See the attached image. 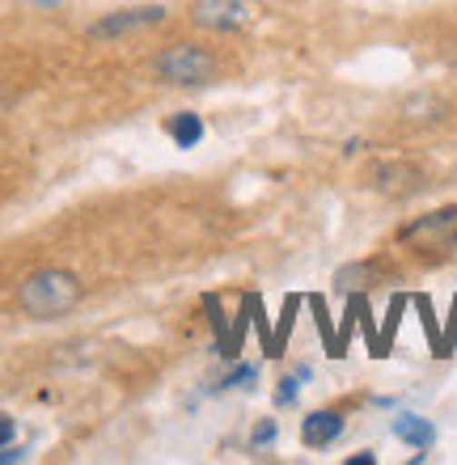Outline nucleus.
Listing matches in <instances>:
<instances>
[{
	"label": "nucleus",
	"instance_id": "16",
	"mask_svg": "<svg viewBox=\"0 0 457 465\" xmlns=\"http://www.w3.org/2000/svg\"><path fill=\"white\" fill-rule=\"evenodd\" d=\"M13 436H17V419L0 411V449H5V444H13Z\"/></svg>",
	"mask_w": 457,
	"mask_h": 465
},
{
	"label": "nucleus",
	"instance_id": "9",
	"mask_svg": "<svg viewBox=\"0 0 457 465\" xmlns=\"http://www.w3.org/2000/svg\"><path fill=\"white\" fill-rule=\"evenodd\" d=\"M415 178H420V173L411 170V165H394V161L373 170V186H382V191H390V195H398V191H411V186H415Z\"/></svg>",
	"mask_w": 457,
	"mask_h": 465
},
{
	"label": "nucleus",
	"instance_id": "17",
	"mask_svg": "<svg viewBox=\"0 0 457 465\" xmlns=\"http://www.w3.org/2000/svg\"><path fill=\"white\" fill-rule=\"evenodd\" d=\"M377 461V453H352L347 457V465H373Z\"/></svg>",
	"mask_w": 457,
	"mask_h": 465
},
{
	"label": "nucleus",
	"instance_id": "1",
	"mask_svg": "<svg viewBox=\"0 0 457 465\" xmlns=\"http://www.w3.org/2000/svg\"><path fill=\"white\" fill-rule=\"evenodd\" d=\"M81 301H85V283H81V275L64 267H43L17 283V305H22V313H30L38 322L64 318Z\"/></svg>",
	"mask_w": 457,
	"mask_h": 465
},
{
	"label": "nucleus",
	"instance_id": "8",
	"mask_svg": "<svg viewBox=\"0 0 457 465\" xmlns=\"http://www.w3.org/2000/svg\"><path fill=\"white\" fill-rule=\"evenodd\" d=\"M204 114H195V111H178L170 123H165V135H170L178 148H195L199 140H204Z\"/></svg>",
	"mask_w": 457,
	"mask_h": 465
},
{
	"label": "nucleus",
	"instance_id": "18",
	"mask_svg": "<svg viewBox=\"0 0 457 465\" xmlns=\"http://www.w3.org/2000/svg\"><path fill=\"white\" fill-rule=\"evenodd\" d=\"M30 5H35V9H60L64 0H30Z\"/></svg>",
	"mask_w": 457,
	"mask_h": 465
},
{
	"label": "nucleus",
	"instance_id": "10",
	"mask_svg": "<svg viewBox=\"0 0 457 465\" xmlns=\"http://www.w3.org/2000/svg\"><path fill=\"white\" fill-rule=\"evenodd\" d=\"M199 305H204V313H208V326H212V339H216V355L224 351V343H229V326H233V318L224 313L221 296H199Z\"/></svg>",
	"mask_w": 457,
	"mask_h": 465
},
{
	"label": "nucleus",
	"instance_id": "7",
	"mask_svg": "<svg viewBox=\"0 0 457 465\" xmlns=\"http://www.w3.org/2000/svg\"><path fill=\"white\" fill-rule=\"evenodd\" d=\"M390 431H394L402 444H411L415 453H428L436 444V428H432V419H423V415H411V411H402V415L390 423Z\"/></svg>",
	"mask_w": 457,
	"mask_h": 465
},
{
	"label": "nucleus",
	"instance_id": "5",
	"mask_svg": "<svg viewBox=\"0 0 457 465\" xmlns=\"http://www.w3.org/2000/svg\"><path fill=\"white\" fill-rule=\"evenodd\" d=\"M453 232H457V208H436L428 216H420V221H411L398 232V242L432 250V245H453Z\"/></svg>",
	"mask_w": 457,
	"mask_h": 465
},
{
	"label": "nucleus",
	"instance_id": "19",
	"mask_svg": "<svg viewBox=\"0 0 457 465\" xmlns=\"http://www.w3.org/2000/svg\"><path fill=\"white\" fill-rule=\"evenodd\" d=\"M453 250H457V232H453Z\"/></svg>",
	"mask_w": 457,
	"mask_h": 465
},
{
	"label": "nucleus",
	"instance_id": "6",
	"mask_svg": "<svg viewBox=\"0 0 457 465\" xmlns=\"http://www.w3.org/2000/svg\"><path fill=\"white\" fill-rule=\"evenodd\" d=\"M343 436V415L339 411H309L301 419V444L305 449H331Z\"/></svg>",
	"mask_w": 457,
	"mask_h": 465
},
{
	"label": "nucleus",
	"instance_id": "14",
	"mask_svg": "<svg viewBox=\"0 0 457 465\" xmlns=\"http://www.w3.org/2000/svg\"><path fill=\"white\" fill-rule=\"evenodd\" d=\"M275 436H280V423L275 419H259L254 431H250V449H267V444H275Z\"/></svg>",
	"mask_w": 457,
	"mask_h": 465
},
{
	"label": "nucleus",
	"instance_id": "2",
	"mask_svg": "<svg viewBox=\"0 0 457 465\" xmlns=\"http://www.w3.org/2000/svg\"><path fill=\"white\" fill-rule=\"evenodd\" d=\"M153 73L165 85H178V89L212 85L216 81V55L208 47H195V43H174V47H165L153 60Z\"/></svg>",
	"mask_w": 457,
	"mask_h": 465
},
{
	"label": "nucleus",
	"instance_id": "15",
	"mask_svg": "<svg viewBox=\"0 0 457 465\" xmlns=\"http://www.w3.org/2000/svg\"><path fill=\"white\" fill-rule=\"evenodd\" d=\"M25 457H30V449H25V444H5V449H0V465L25 461Z\"/></svg>",
	"mask_w": 457,
	"mask_h": 465
},
{
	"label": "nucleus",
	"instance_id": "13",
	"mask_svg": "<svg viewBox=\"0 0 457 465\" xmlns=\"http://www.w3.org/2000/svg\"><path fill=\"white\" fill-rule=\"evenodd\" d=\"M254 381H259V368H254V364H242V360H233V368L224 372L221 385H224V390H250Z\"/></svg>",
	"mask_w": 457,
	"mask_h": 465
},
{
	"label": "nucleus",
	"instance_id": "11",
	"mask_svg": "<svg viewBox=\"0 0 457 465\" xmlns=\"http://www.w3.org/2000/svg\"><path fill=\"white\" fill-rule=\"evenodd\" d=\"M297 309H301V301L297 296H288L284 301V313H280V326H275V334H272V360H280L284 355V339H288V331H293V318H297Z\"/></svg>",
	"mask_w": 457,
	"mask_h": 465
},
{
	"label": "nucleus",
	"instance_id": "12",
	"mask_svg": "<svg viewBox=\"0 0 457 465\" xmlns=\"http://www.w3.org/2000/svg\"><path fill=\"white\" fill-rule=\"evenodd\" d=\"M297 398H301V372H288V377L275 381V411L297 406Z\"/></svg>",
	"mask_w": 457,
	"mask_h": 465
},
{
	"label": "nucleus",
	"instance_id": "3",
	"mask_svg": "<svg viewBox=\"0 0 457 465\" xmlns=\"http://www.w3.org/2000/svg\"><path fill=\"white\" fill-rule=\"evenodd\" d=\"M165 17H170V13H165V5H136V9H114V13H106V17H98V22L89 25L85 38H94V43H111V38L153 30V25H161Z\"/></svg>",
	"mask_w": 457,
	"mask_h": 465
},
{
	"label": "nucleus",
	"instance_id": "4",
	"mask_svg": "<svg viewBox=\"0 0 457 465\" xmlns=\"http://www.w3.org/2000/svg\"><path fill=\"white\" fill-rule=\"evenodd\" d=\"M191 22L199 30H212V35H237L250 25V5L246 0H195Z\"/></svg>",
	"mask_w": 457,
	"mask_h": 465
}]
</instances>
